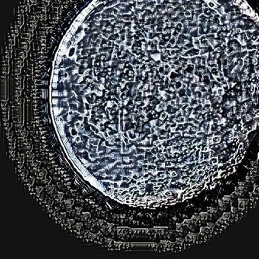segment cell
Returning <instances> with one entry per match:
<instances>
[{
  "mask_svg": "<svg viewBox=\"0 0 259 259\" xmlns=\"http://www.w3.org/2000/svg\"><path fill=\"white\" fill-rule=\"evenodd\" d=\"M89 157H90L92 161H95V160L98 158L99 155L97 153H90V154H89Z\"/></svg>",
  "mask_w": 259,
  "mask_h": 259,
  "instance_id": "cell-1",
  "label": "cell"
},
{
  "mask_svg": "<svg viewBox=\"0 0 259 259\" xmlns=\"http://www.w3.org/2000/svg\"><path fill=\"white\" fill-rule=\"evenodd\" d=\"M227 171H228V175L234 174L236 171V168H235V166L231 165V166L228 167Z\"/></svg>",
  "mask_w": 259,
  "mask_h": 259,
  "instance_id": "cell-2",
  "label": "cell"
},
{
  "mask_svg": "<svg viewBox=\"0 0 259 259\" xmlns=\"http://www.w3.org/2000/svg\"><path fill=\"white\" fill-rule=\"evenodd\" d=\"M212 140H213V142L215 145H218V144H219L221 141V137L214 136L212 138Z\"/></svg>",
  "mask_w": 259,
  "mask_h": 259,
  "instance_id": "cell-3",
  "label": "cell"
},
{
  "mask_svg": "<svg viewBox=\"0 0 259 259\" xmlns=\"http://www.w3.org/2000/svg\"><path fill=\"white\" fill-rule=\"evenodd\" d=\"M218 158H211L209 160V164L212 166L213 164H218Z\"/></svg>",
  "mask_w": 259,
  "mask_h": 259,
  "instance_id": "cell-4",
  "label": "cell"
},
{
  "mask_svg": "<svg viewBox=\"0 0 259 259\" xmlns=\"http://www.w3.org/2000/svg\"><path fill=\"white\" fill-rule=\"evenodd\" d=\"M217 93H218V96L219 97H222L223 96L225 95V90H223V88H219L217 90Z\"/></svg>",
  "mask_w": 259,
  "mask_h": 259,
  "instance_id": "cell-5",
  "label": "cell"
},
{
  "mask_svg": "<svg viewBox=\"0 0 259 259\" xmlns=\"http://www.w3.org/2000/svg\"><path fill=\"white\" fill-rule=\"evenodd\" d=\"M186 96L189 97V98H191V97H193V92H192V90H190V88L186 89Z\"/></svg>",
  "mask_w": 259,
  "mask_h": 259,
  "instance_id": "cell-6",
  "label": "cell"
},
{
  "mask_svg": "<svg viewBox=\"0 0 259 259\" xmlns=\"http://www.w3.org/2000/svg\"><path fill=\"white\" fill-rule=\"evenodd\" d=\"M182 85H183V82L181 81H177L175 83V88H176V90H180L182 89Z\"/></svg>",
  "mask_w": 259,
  "mask_h": 259,
  "instance_id": "cell-7",
  "label": "cell"
},
{
  "mask_svg": "<svg viewBox=\"0 0 259 259\" xmlns=\"http://www.w3.org/2000/svg\"><path fill=\"white\" fill-rule=\"evenodd\" d=\"M168 114L167 112H163L162 113H161V116H160V120H164L166 119V117H168Z\"/></svg>",
  "mask_w": 259,
  "mask_h": 259,
  "instance_id": "cell-8",
  "label": "cell"
},
{
  "mask_svg": "<svg viewBox=\"0 0 259 259\" xmlns=\"http://www.w3.org/2000/svg\"><path fill=\"white\" fill-rule=\"evenodd\" d=\"M229 163L231 164V165L234 166V165H236L237 164L236 159H235L234 157H231V158H230Z\"/></svg>",
  "mask_w": 259,
  "mask_h": 259,
  "instance_id": "cell-9",
  "label": "cell"
},
{
  "mask_svg": "<svg viewBox=\"0 0 259 259\" xmlns=\"http://www.w3.org/2000/svg\"><path fill=\"white\" fill-rule=\"evenodd\" d=\"M158 150L159 149H158V147H156V148L154 147V148H151V152L152 153L153 155H156L158 153Z\"/></svg>",
  "mask_w": 259,
  "mask_h": 259,
  "instance_id": "cell-10",
  "label": "cell"
},
{
  "mask_svg": "<svg viewBox=\"0 0 259 259\" xmlns=\"http://www.w3.org/2000/svg\"><path fill=\"white\" fill-rule=\"evenodd\" d=\"M71 134H72V136H78V130L77 129H72L71 130Z\"/></svg>",
  "mask_w": 259,
  "mask_h": 259,
  "instance_id": "cell-11",
  "label": "cell"
},
{
  "mask_svg": "<svg viewBox=\"0 0 259 259\" xmlns=\"http://www.w3.org/2000/svg\"><path fill=\"white\" fill-rule=\"evenodd\" d=\"M158 139H159L161 141H165V140H167L166 134H164V135H159V136H158Z\"/></svg>",
  "mask_w": 259,
  "mask_h": 259,
  "instance_id": "cell-12",
  "label": "cell"
},
{
  "mask_svg": "<svg viewBox=\"0 0 259 259\" xmlns=\"http://www.w3.org/2000/svg\"><path fill=\"white\" fill-rule=\"evenodd\" d=\"M142 177H143L144 180H149L150 178H151V175H150V173H145V174H144V176H142Z\"/></svg>",
  "mask_w": 259,
  "mask_h": 259,
  "instance_id": "cell-13",
  "label": "cell"
},
{
  "mask_svg": "<svg viewBox=\"0 0 259 259\" xmlns=\"http://www.w3.org/2000/svg\"><path fill=\"white\" fill-rule=\"evenodd\" d=\"M122 160H123L125 163H127V164L128 163H131V161H132V160H131V158L127 156L123 157V158H122Z\"/></svg>",
  "mask_w": 259,
  "mask_h": 259,
  "instance_id": "cell-14",
  "label": "cell"
},
{
  "mask_svg": "<svg viewBox=\"0 0 259 259\" xmlns=\"http://www.w3.org/2000/svg\"><path fill=\"white\" fill-rule=\"evenodd\" d=\"M95 93L96 95L99 96V97H102L103 94V92H102L101 90H98V89L96 90L95 93Z\"/></svg>",
  "mask_w": 259,
  "mask_h": 259,
  "instance_id": "cell-15",
  "label": "cell"
},
{
  "mask_svg": "<svg viewBox=\"0 0 259 259\" xmlns=\"http://www.w3.org/2000/svg\"><path fill=\"white\" fill-rule=\"evenodd\" d=\"M243 159H244V156H242V155H239V156L236 158L237 164H239V163H241Z\"/></svg>",
  "mask_w": 259,
  "mask_h": 259,
  "instance_id": "cell-16",
  "label": "cell"
},
{
  "mask_svg": "<svg viewBox=\"0 0 259 259\" xmlns=\"http://www.w3.org/2000/svg\"><path fill=\"white\" fill-rule=\"evenodd\" d=\"M190 169V167H189V165H188L187 164H185V165H183V167L181 168L182 171H188V170Z\"/></svg>",
  "mask_w": 259,
  "mask_h": 259,
  "instance_id": "cell-17",
  "label": "cell"
},
{
  "mask_svg": "<svg viewBox=\"0 0 259 259\" xmlns=\"http://www.w3.org/2000/svg\"><path fill=\"white\" fill-rule=\"evenodd\" d=\"M219 171H215L213 172V174L212 175V179L214 180V179L219 178Z\"/></svg>",
  "mask_w": 259,
  "mask_h": 259,
  "instance_id": "cell-18",
  "label": "cell"
},
{
  "mask_svg": "<svg viewBox=\"0 0 259 259\" xmlns=\"http://www.w3.org/2000/svg\"><path fill=\"white\" fill-rule=\"evenodd\" d=\"M168 176H171V177H173V178H175V177H176V176H178V174H177V172H176V171H170Z\"/></svg>",
  "mask_w": 259,
  "mask_h": 259,
  "instance_id": "cell-19",
  "label": "cell"
},
{
  "mask_svg": "<svg viewBox=\"0 0 259 259\" xmlns=\"http://www.w3.org/2000/svg\"><path fill=\"white\" fill-rule=\"evenodd\" d=\"M161 106L162 107L163 110H167V107H168V105H167V103H165V102H161Z\"/></svg>",
  "mask_w": 259,
  "mask_h": 259,
  "instance_id": "cell-20",
  "label": "cell"
},
{
  "mask_svg": "<svg viewBox=\"0 0 259 259\" xmlns=\"http://www.w3.org/2000/svg\"><path fill=\"white\" fill-rule=\"evenodd\" d=\"M168 104L171 105V106H172V107H176V100H171L169 102H168Z\"/></svg>",
  "mask_w": 259,
  "mask_h": 259,
  "instance_id": "cell-21",
  "label": "cell"
},
{
  "mask_svg": "<svg viewBox=\"0 0 259 259\" xmlns=\"http://www.w3.org/2000/svg\"><path fill=\"white\" fill-rule=\"evenodd\" d=\"M81 123H81V122H76V123H75V129H77L78 130H79L80 128H81Z\"/></svg>",
  "mask_w": 259,
  "mask_h": 259,
  "instance_id": "cell-22",
  "label": "cell"
},
{
  "mask_svg": "<svg viewBox=\"0 0 259 259\" xmlns=\"http://www.w3.org/2000/svg\"><path fill=\"white\" fill-rule=\"evenodd\" d=\"M100 139H94V141H93V146H98L99 143H100Z\"/></svg>",
  "mask_w": 259,
  "mask_h": 259,
  "instance_id": "cell-23",
  "label": "cell"
},
{
  "mask_svg": "<svg viewBox=\"0 0 259 259\" xmlns=\"http://www.w3.org/2000/svg\"><path fill=\"white\" fill-rule=\"evenodd\" d=\"M161 142L162 141H160V140H157V141H155L154 143H153V145H154V146L158 147V145H161Z\"/></svg>",
  "mask_w": 259,
  "mask_h": 259,
  "instance_id": "cell-24",
  "label": "cell"
},
{
  "mask_svg": "<svg viewBox=\"0 0 259 259\" xmlns=\"http://www.w3.org/2000/svg\"><path fill=\"white\" fill-rule=\"evenodd\" d=\"M162 110L163 108L162 107H161V104H158L157 105L156 107H155V110H156V111L159 112Z\"/></svg>",
  "mask_w": 259,
  "mask_h": 259,
  "instance_id": "cell-25",
  "label": "cell"
},
{
  "mask_svg": "<svg viewBox=\"0 0 259 259\" xmlns=\"http://www.w3.org/2000/svg\"><path fill=\"white\" fill-rule=\"evenodd\" d=\"M81 137L80 136H75V139H74V141H75V142H76V143H80V142H81Z\"/></svg>",
  "mask_w": 259,
  "mask_h": 259,
  "instance_id": "cell-26",
  "label": "cell"
},
{
  "mask_svg": "<svg viewBox=\"0 0 259 259\" xmlns=\"http://www.w3.org/2000/svg\"><path fill=\"white\" fill-rule=\"evenodd\" d=\"M90 116H91V113H90V110H85V117H87V118H90Z\"/></svg>",
  "mask_w": 259,
  "mask_h": 259,
  "instance_id": "cell-27",
  "label": "cell"
},
{
  "mask_svg": "<svg viewBox=\"0 0 259 259\" xmlns=\"http://www.w3.org/2000/svg\"><path fill=\"white\" fill-rule=\"evenodd\" d=\"M157 125V120H152V121L150 122V126L151 127L152 126H156Z\"/></svg>",
  "mask_w": 259,
  "mask_h": 259,
  "instance_id": "cell-28",
  "label": "cell"
},
{
  "mask_svg": "<svg viewBox=\"0 0 259 259\" xmlns=\"http://www.w3.org/2000/svg\"><path fill=\"white\" fill-rule=\"evenodd\" d=\"M205 173H206V171H205L204 170H199V171H197V174L199 176H204Z\"/></svg>",
  "mask_w": 259,
  "mask_h": 259,
  "instance_id": "cell-29",
  "label": "cell"
},
{
  "mask_svg": "<svg viewBox=\"0 0 259 259\" xmlns=\"http://www.w3.org/2000/svg\"><path fill=\"white\" fill-rule=\"evenodd\" d=\"M97 88H98L99 90H101V91H102V90H104L105 87H104V85H103V84L100 83V84H97Z\"/></svg>",
  "mask_w": 259,
  "mask_h": 259,
  "instance_id": "cell-30",
  "label": "cell"
},
{
  "mask_svg": "<svg viewBox=\"0 0 259 259\" xmlns=\"http://www.w3.org/2000/svg\"><path fill=\"white\" fill-rule=\"evenodd\" d=\"M84 119H85V116H81V115L78 117V121L81 122V123H83Z\"/></svg>",
  "mask_w": 259,
  "mask_h": 259,
  "instance_id": "cell-31",
  "label": "cell"
},
{
  "mask_svg": "<svg viewBox=\"0 0 259 259\" xmlns=\"http://www.w3.org/2000/svg\"><path fill=\"white\" fill-rule=\"evenodd\" d=\"M163 183H164L165 186H169V185L171 184V180H165Z\"/></svg>",
  "mask_w": 259,
  "mask_h": 259,
  "instance_id": "cell-32",
  "label": "cell"
},
{
  "mask_svg": "<svg viewBox=\"0 0 259 259\" xmlns=\"http://www.w3.org/2000/svg\"><path fill=\"white\" fill-rule=\"evenodd\" d=\"M113 104H115V103L113 101L107 102V107H110V108L113 107Z\"/></svg>",
  "mask_w": 259,
  "mask_h": 259,
  "instance_id": "cell-33",
  "label": "cell"
},
{
  "mask_svg": "<svg viewBox=\"0 0 259 259\" xmlns=\"http://www.w3.org/2000/svg\"><path fill=\"white\" fill-rule=\"evenodd\" d=\"M85 110H90V109H91V106H90V104H89L88 103H85Z\"/></svg>",
  "mask_w": 259,
  "mask_h": 259,
  "instance_id": "cell-34",
  "label": "cell"
},
{
  "mask_svg": "<svg viewBox=\"0 0 259 259\" xmlns=\"http://www.w3.org/2000/svg\"><path fill=\"white\" fill-rule=\"evenodd\" d=\"M121 89V87H117V88H116V92L118 93L119 96H120L122 94Z\"/></svg>",
  "mask_w": 259,
  "mask_h": 259,
  "instance_id": "cell-35",
  "label": "cell"
},
{
  "mask_svg": "<svg viewBox=\"0 0 259 259\" xmlns=\"http://www.w3.org/2000/svg\"><path fill=\"white\" fill-rule=\"evenodd\" d=\"M150 85L149 84H145V85H143V89H142V91H145V90H148L149 88Z\"/></svg>",
  "mask_w": 259,
  "mask_h": 259,
  "instance_id": "cell-36",
  "label": "cell"
},
{
  "mask_svg": "<svg viewBox=\"0 0 259 259\" xmlns=\"http://www.w3.org/2000/svg\"><path fill=\"white\" fill-rule=\"evenodd\" d=\"M90 130H91V132H94L97 130V126L95 125H91L90 126Z\"/></svg>",
  "mask_w": 259,
  "mask_h": 259,
  "instance_id": "cell-37",
  "label": "cell"
},
{
  "mask_svg": "<svg viewBox=\"0 0 259 259\" xmlns=\"http://www.w3.org/2000/svg\"><path fill=\"white\" fill-rule=\"evenodd\" d=\"M159 190L160 186H158V185H155V186H154V190H155V191H158V190Z\"/></svg>",
  "mask_w": 259,
  "mask_h": 259,
  "instance_id": "cell-38",
  "label": "cell"
},
{
  "mask_svg": "<svg viewBox=\"0 0 259 259\" xmlns=\"http://www.w3.org/2000/svg\"><path fill=\"white\" fill-rule=\"evenodd\" d=\"M215 81L218 82V83H221V78H220V77H216V78H215Z\"/></svg>",
  "mask_w": 259,
  "mask_h": 259,
  "instance_id": "cell-39",
  "label": "cell"
},
{
  "mask_svg": "<svg viewBox=\"0 0 259 259\" xmlns=\"http://www.w3.org/2000/svg\"><path fill=\"white\" fill-rule=\"evenodd\" d=\"M143 103H145V105H148V103H149V99L145 98V100H144Z\"/></svg>",
  "mask_w": 259,
  "mask_h": 259,
  "instance_id": "cell-40",
  "label": "cell"
},
{
  "mask_svg": "<svg viewBox=\"0 0 259 259\" xmlns=\"http://www.w3.org/2000/svg\"><path fill=\"white\" fill-rule=\"evenodd\" d=\"M130 98H126V100H123V104L127 105L128 102H129Z\"/></svg>",
  "mask_w": 259,
  "mask_h": 259,
  "instance_id": "cell-41",
  "label": "cell"
},
{
  "mask_svg": "<svg viewBox=\"0 0 259 259\" xmlns=\"http://www.w3.org/2000/svg\"><path fill=\"white\" fill-rule=\"evenodd\" d=\"M109 126H110V127H111L112 129L116 130V125H115L114 123H113V124L109 125Z\"/></svg>",
  "mask_w": 259,
  "mask_h": 259,
  "instance_id": "cell-42",
  "label": "cell"
},
{
  "mask_svg": "<svg viewBox=\"0 0 259 259\" xmlns=\"http://www.w3.org/2000/svg\"><path fill=\"white\" fill-rule=\"evenodd\" d=\"M98 135L100 137V138H104V133H103V132H100V133L98 134Z\"/></svg>",
  "mask_w": 259,
  "mask_h": 259,
  "instance_id": "cell-43",
  "label": "cell"
},
{
  "mask_svg": "<svg viewBox=\"0 0 259 259\" xmlns=\"http://www.w3.org/2000/svg\"><path fill=\"white\" fill-rule=\"evenodd\" d=\"M99 133H100V129H99V128H97V130H96L95 132H94V134H95V135H98Z\"/></svg>",
  "mask_w": 259,
  "mask_h": 259,
  "instance_id": "cell-44",
  "label": "cell"
},
{
  "mask_svg": "<svg viewBox=\"0 0 259 259\" xmlns=\"http://www.w3.org/2000/svg\"><path fill=\"white\" fill-rule=\"evenodd\" d=\"M100 83L104 84L105 83V78H101V79H100Z\"/></svg>",
  "mask_w": 259,
  "mask_h": 259,
  "instance_id": "cell-45",
  "label": "cell"
},
{
  "mask_svg": "<svg viewBox=\"0 0 259 259\" xmlns=\"http://www.w3.org/2000/svg\"><path fill=\"white\" fill-rule=\"evenodd\" d=\"M102 103V100L101 99H98V100H97V103H96V104H99V103Z\"/></svg>",
  "mask_w": 259,
  "mask_h": 259,
  "instance_id": "cell-46",
  "label": "cell"
},
{
  "mask_svg": "<svg viewBox=\"0 0 259 259\" xmlns=\"http://www.w3.org/2000/svg\"><path fill=\"white\" fill-rule=\"evenodd\" d=\"M123 115H126L128 113L127 110H126V109H124V110H123Z\"/></svg>",
  "mask_w": 259,
  "mask_h": 259,
  "instance_id": "cell-47",
  "label": "cell"
},
{
  "mask_svg": "<svg viewBox=\"0 0 259 259\" xmlns=\"http://www.w3.org/2000/svg\"><path fill=\"white\" fill-rule=\"evenodd\" d=\"M128 81H129L130 82H133V81H135V80H134L133 78H130Z\"/></svg>",
  "mask_w": 259,
  "mask_h": 259,
  "instance_id": "cell-48",
  "label": "cell"
}]
</instances>
